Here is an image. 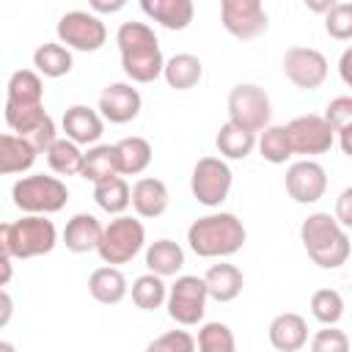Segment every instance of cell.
<instances>
[{
	"label": "cell",
	"instance_id": "cell-28",
	"mask_svg": "<svg viewBox=\"0 0 352 352\" xmlns=\"http://www.w3.org/2000/svg\"><path fill=\"white\" fill-rule=\"evenodd\" d=\"M82 179L99 184V182H107L113 176H121L118 170V157H116V146H88L85 151V160H82V170H80Z\"/></svg>",
	"mask_w": 352,
	"mask_h": 352
},
{
	"label": "cell",
	"instance_id": "cell-44",
	"mask_svg": "<svg viewBox=\"0 0 352 352\" xmlns=\"http://www.w3.org/2000/svg\"><path fill=\"white\" fill-rule=\"evenodd\" d=\"M338 74H341L344 85L352 88V47L341 52V58H338Z\"/></svg>",
	"mask_w": 352,
	"mask_h": 352
},
{
	"label": "cell",
	"instance_id": "cell-26",
	"mask_svg": "<svg viewBox=\"0 0 352 352\" xmlns=\"http://www.w3.org/2000/svg\"><path fill=\"white\" fill-rule=\"evenodd\" d=\"M204 280H206L209 297L217 300V302H231V300H236L239 292H242V286H245V278H242L239 267L223 264V261H220V264H212V267L206 270Z\"/></svg>",
	"mask_w": 352,
	"mask_h": 352
},
{
	"label": "cell",
	"instance_id": "cell-19",
	"mask_svg": "<svg viewBox=\"0 0 352 352\" xmlns=\"http://www.w3.org/2000/svg\"><path fill=\"white\" fill-rule=\"evenodd\" d=\"M170 204V192L165 187L162 179H154V176H143L132 184V209L140 214V217H160L165 214Z\"/></svg>",
	"mask_w": 352,
	"mask_h": 352
},
{
	"label": "cell",
	"instance_id": "cell-39",
	"mask_svg": "<svg viewBox=\"0 0 352 352\" xmlns=\"http://www.w3.org/2000/svg\"><path fill=\"white\" fill-rule=\"evenodd\" d=\"M195 346L198 338H192L187 330H168L148 344V352H192Z\"/></svg>",
	"mask_w": 352,
	"mask_h": 352
},
{
	"label": "cell",
	"instance_id": "cell-8",
	"mask_svg": "<svg viewBox=\"0 0 352 352\" xmlns=\"http://www.w3.org/2000/svg\"><path fill=\"white\" fill-rule=\"evenodd\" d=\"M234 173L223 157H201L190 176V190L198 204L204 206H220L231 192Z\"/></svg>",
	"mask_w": 352,
	"mask_h": 352
},
{
	"label": "cell",
	"instance_id": "cell-10",
	"mask_svg": "<svg viewBox=\"0 0 352 352\" xmlns=\"http://www.w3.org/2000/svg\"><path fill=\"white\" fill-rule=\"evenodd\" d=\"M270 116H272V104L261 85L239 82L231 88V94H228V118L231 121H236L253 132H261L264 126H270Z\"/></svg>",
	"mask_w": 352,
	"mask_h": 352
},
{
	"label": "cell",
	"instance_id": "cell-22",
	"mask_svg": "<svg viewBox=\"0 0 352 352\" xmlns=\"http://www.w3.org/2000/svg\"><path fill=\"white\" fill-rule=\"evenodd\" d=\"M102 234H104V226L94 214L80 212V214H74L66 223V228H63V245L72 253H91V250L99 248Z\"/></svg>",
	"mask_w": 352,
	"mask_h": 352
},
{
	"label": "cell",
	"instance_id": "cell-32",
	"mask_svg": "<svg viewBox=\"0 0 352 352\" xmlns=\"http://www.w3.org/2000/svg\"><path fill=\"white\" fill-rule=\"evenodd\" d=\"M82 160H85V151L72 138H58L47 151V162L58 176H80Z\"/></svg>",
	"mask_w": 352,
	"mask_h": 352
},
{
	"label": "cell",
	"instance_id": "cell-15",
	"mask_svg": "<svg viewBox=\"0 0 352 352\" xmlns=\"http://www.w3.org/2000/svg\"><path fill=\"white\" fill-rule=\"evenodd\" d=\"M327 190V173L319 162L308 160H297L286 168V192L297 201V204H316Z\"/></svg>",
	"mask_w": 352,
	"mask_h": 352
},
{
	"label": "cell",
	"instance_id": "cell-48",
	"mask_svg": "<svg viewBox=\"0 0 352 352\" xmlns=\"http://www.w3.org/2000/svg\"><path fill=\"white\" fill-rule=\"evenodd\" d=\"M338 0H305V6L314 11V14H327Z\"/></svg>",
	"mask_w": 352,
	"mask_h": 352
},
{
	"label": "cell",
	"instance_id": "cell-40",
	"mask_svg": "<svg viewBox=\"0 0 352 352\" xmlns=\"http://www.w3.org/2000/svg\"><path fill=\"white\" fill-rule=\"evenodd\" d=\"M311 349L314 352H346L349 349V338L336 324H324V330H319L311 338Z\"/></svg>",
	"mask_w": 352,
	"mask_h": 352
},
{
	"label": "cell",
	"instance_id": "cell-17",
	"mask_svg": "<svg viewBox=\"0 0 352 352\" xmlns=\"http://www.w3.org/2000/svg\"><path fill=\"white\" fill-rule=\"evenodd\" d=\"M66 138H72L74 143L80 146H94L99 143L102 132H104V116L88 104H72L66 113H63V121H60Z\"/></svg>",
	"mask_w": 352,
	"mask_h": 352
},
{
	"label": "cell",
	"instance_id": "cell-2",
	"mask_svg": "<svg viewBox=\"0 0 352 352\" xmlns=\"http://www.w3.org/2000/svg\"><path fill=\"white\" fill-rule=\"evenodd\" d=\"M300 242L308 258L322 270H338L349 258V236L346 228L330 212H314L300 226Z\"/></svg>",
	"mask_w": 352,
	"mask_h": 352
},
{
	"label": "cell",
	"instance_id": "cell-41",
	"mask_svg": "<svg viewBox=\"0 0 352 352\" xmlns=\"http://www.w3.org/2000/svg\"><path fill=\"white\" fill-rule=\"evenodd\" d=\"M324 118H327V124L336 132L344 129V126H349L352 124V96H336V99H330L327 107H324Z\"/></svg>",
	"mask_w": 352,
	"mask_h": 352
},
{
	"label": "cell",
	"instance_id": "cell-6",
	"mask_svg": "<svg viewBox=\"0 0 352 352\" xmlns=\"http://www.w3.org/2000/svg\"><path fill=\"white\" fill-rule=\"evenodd\" d=\"M146 245V228L140 220L129 214H116L102 234V242L96 248L99 258L104 264H129Z\"/></svg>",
	"mask_w": 352,
	"mask_h": 352
},
{
	"label": "cell",
	"instance_id": "cell-9",
	"mask_svg": "<svg viewBox=\"0 0 352 352\" xmlns=\"http://www.w3.org/2000/svg\"><path fill=\"white\" fill-rule=\"evenodd\" d=\"M58 41L77 52H96L107 41V28L96 14L88 11H66L58 19Z\"/></svg>",
	"mask_w": 352,
	"mask_h": 352
},
{
	"label": "cell",
	"instance_id": "cell-30",
	"mask_svg": "<svg viewBox=\"0 0 352 352\" xmlns=\"http://www.w3.org/2000/svg\"><path fill=\"white\" fill-rule=\"evenodd\" d=\"M146 267L162 278L176 275L184 267V250L173 239H157L146 248Z\"/></svg>",
	"mask_w": 352,
	"mask_h": 352
},
{
	"label": "cell",
	"instance_id": "cell-31",
	"mask_svg": "<svg viewBox=\"0 0 352 352\" xmlns=\"http://www.w3.org/2000/svg\"><path fill=\"white\" fill-rule=\"evenodd\" d=\"M33 66H36L38 74L55 80V77L69 74L72 66H74V60H72L69 47H63L60 41H47V44H41V47L33 52Z\"/></svg>",
	"mask_w": 352,
	"mask_h": 352
},
{
	"label": "cell",
	"instance_id": "cell-11",
	"mask_svg": "<svg viewBox=\"0 0 352 352\" xmlns=\"http://www.w3.org/2000/svg\"><path fill=\"white\" fill-rule=\"evenodd\" d=\"M286 129H289L294 154L316 157V154L330 151L336 143V129L327 124L324 116H316V113H305V116L292 118L286 124Z\"/></svg>",
	"mask_w": 352,
	"mask_h": 352
},
{
	"label": "cell",
	"instance_id": "cell-27",
	"mask_svg": "<svg viewBox=\"0 0 352 352\" xmlns=\"http://www.w3.org/2000/svg\"><path fill=\"white\" fill-rule=\"evenodd\" d=\"M162 77H165V82H168L170 88H176V91H190V88H195V85L201 82V77H204V63H201L195 55H190V52H179V55H173V58L165 60Z\"/></svg>",
	"mask_w": 352,
	"mask_h": 352
},
{
	"label": "cell",
	"instance_id": "cell-24",
	"mask_svg": "<svg viewBox=\"0 0 352 352\" xmlns=\"http://www.w3.org/2000/svg\"><path fill=\"white\" fill-rule=\"evenodd\" d=\"M126 278H124V272L116 267V264H104V267H99V270H94L91 272V278H88V292H91V297L96 300V302H102V305H116V302H121L124 297H126Z\"/></svg>",
	"mask_w": 352,
	"mask_h": 352
},
{
	"label": "cell",
	"instance_id": "cell-13",
	"mask_svg": "<svg viewBox=\"0 0 352 352\" xmlns=\"http://www.w3.org/2000/svg\"><path fill=\"white\" fill-rule=\"evenodd\" d=\"M6 124H8L11 132L22 135L38 154H47L50 146L58 140L55 121L50 118V113L44 110V104L25 107V110H6Z\"/></svg>",
	"mask_w": 352,
	"mask_h": 352
},
{
	"label": "cell",
	"instance_id": "cell-4",
	"mask_svg": "<svg viewBox=\"0 0 352 352\" xmlns=\"http://www.w3.org/2000/svg\"><path fill=\"white\" fill-rule=\"evenodd\" d=\"M58 245L55 223L47 214H25L14 223L0 226V253L14 258H36Z\"/></svg>",
	"mask_w": 352,
	"mask_h": 352
},
{
	"label": "cell",
	"instance_id": "cell-35",
	"mask_svg": "<svg viewBox=\"0 0 352 352\" xmlns=\"http://www.w3.org/2000/svg\"><path fill=\"white\" fill-rule=\"evenodd\" d=\"M258 154L272 162V165H283L294 148H292V138H289V129L286 126H264L261 129V138H258Z\"/></svg>",
	"mask_w": 352,
	"mask_h": 352
},
{
	"label": "cell",
	"instance_id": "cell-14",
	"mask_svg": "<svg viewBox=\"0 0 352 352\" xmlns=\"http://www.w3.org/2000/svg\"><path fill=\"white\" fill-rule=\"evenodd\" d=\"M283 74L300 91H316L327 80V58L314 47H289L283 55Z\"/></svg>",
	"mask_w": 352,
	"mask_h": 352
},
{
	"label": "cell",
	"instance_id": "cell-12",
	"mask_svg": "<svg viewBox=\"0 0 352 352\" xmlns=\"http://www.w3.org/2000/svg\"><path fill=\"white\" fill-rule=\"evenodd\" d=\"M220 22L239 41L261 36L270 25L261 0H220Z\"/></svg>",
	"mask_w": 352,
	"mask_h": 352
},
{
	"label": "cell",
	"instance_id": "cell-18",
	"mask_svg": "<svg viewBox=\"0 0 352 352\" xmlns=\"http://www.w3.org/2000/svg\"><path fill=\"white\" fill-rule=\"evenodd\" d=\"M41 96H44L41 74L33 69H16L6 85V110L36 107V104H41Z\"/></svg>",
	"mask_w": 352,
	"mask_h": 352
},
{
	"label": "cell",
	"instance_id": "cell-20",
	"mask_svg": "<svg viewBox=\"0 0 352 352\" xmlns=\"http://www.w3.org/2000/svg\"><path fill=\"white\" fill-rule=\"evenodd\" d=\"M270 344L278 352H297L308 344V324L300 314H278L270 322Z\"/></svg>",
	"mask_w": 352,
	"mask_h": 352
},
{
	"label": "cell",
	"instance_id": "cell-3",
	"mask_svg": "<svg viewBox=\"0 0 352 352\" xmlns=\"http://www.w3.org/2000/svg\"><path fill=\"white\" fill-rule=\"evenodd\" d=\"M187 245L201 258H226L242 250L245 245V226L231 212H212L190 223Z\"/></svg>",
	"mask_w": 352,
	"mask_h": 352
},
{
	"label": "cell",
	"instance_id": "cell-46",
	"mask_svg": "<svg viewBox=\"0 0 352 352\" xmlns=\"http://www.w3.org/2000/svg\"><path fill=\"white\" fill-rule=\"evenodd\" d=\"M338 146H341V151L346 157H352V124L344 126V129H338Z\"/></svg>",
	"mask_w": 352,
	"mask_h": 352
},
{
	"label": "cell",
	"instance_id": "cell-36",
	"mask_svg": "<svg viewBox=\"0 0 352 352\" xmlns=\"http://www.w3.org/2000/svg\"><path fill=\"white\" fill-rule=\"evenodd\" d=\"M311 314L322 324H336L344 316V297L336 289H319L311 297Z\"/></svg>",
	"mask_w": 352,
	"mask_h": 352
},
{
	"label": "cell",
	"instance_id": "cell-47",
	"mask_svg": "<svg viewBox=\"0 0 352 352\" xmlns=\"http://www.w3.org/2000/svg\"><path fill=\"white\" fill-rule=\"evenodd\" d=\"M11 261H14V256H8V253H0V267H3V275H0V286H8V280H11Z\"/></svg>",
	"mask_w": 352,
	"mask_h": 352
},
{
	"label": "cell",
	"instance_id": "cell-7",
	"mask_svg": "<svg viewBox=\"0 0 352 352\" xmlns=\"http://www.w3.org/2000/svg\"><path fill=\"white\" fill-rule=\"evenodd\" d=\"M206 300H209V289L206 280L198 275H179L170 286H168V316L176 324H198L206 314Z\"/></svg>",
	"mask_w": 352,
	"mask_h": 352
},
{
	"label": "cell",
	"instance_id": "cell-38",
	"mask_svg": "<svg viewBox=\"0 0 352 352\" xmlns=\"http://www.w3.org/2000/svg\"><path fill=\"white\" fill-rule=\"evenodd\" d=\"M324 30L336 41H349L352 38V3H336L324 14Z\"/></svg>",
	"mask_w": 352,
	"mask_h": 352
},
{
	"label": "cell",
	"instance_id": "cell-42",
	"mask_svg": "<svg viewBox=\"0 0 352 352\" xmlns=\"http://www.w3.org/2000/svg\"><path fill=\"white\" fill-rule=\"evenodd\" d=\"M336 217L346 231L352 228V187L341 190V195L336 198Z\"/></svg>",
	"mask_w": 352,
	"mask_h": 352
},
{
	"label": "cell",
	"instance_id": "cell-16",
	"mask_svg": "<svg viewBox=\"0 0 352 352\" xmlns=\"http://www.w3.org/2000/svg\"><path fill=\"white\" fill-rule=\"evenodd\" d=\"M143 107L140 91L132 88V82H110L99 96V113L110 124H129L138 118Z\"/></svg>",
	"mask_w": 352,
	"mask_h": 352
},
{
	"label": "cell",
	"instance_id": "cell-33",
	"mask_svg": "<svg viewBox=\"0 0 352 352\" xmlns=\"http://www.w3.org/2000/svg\"><path fill=\"white\" fill-rule=\"evenodd\" d=\"M132 302L140 308V311H157L168 302V283L162 275L157 272H146L140 278H135L132 283Z\"/></svg>",
	"mask_w": 352,
	"mask_h": 352
},
{
	"label": "cell",
	"instance_id": "cell-25",
	"mask_svg": "<svg viewBox=\"0 0 352 352\" xmlns=\"http://www.w3.org/2000/svg\"><path fill=\"white\" fill-rule=\"evenodd\" d=\"M214 146H217L220 157H226V160H245L258 146V138H256L253 129H248V126H242V124L228 118L220 126V132L214 138Z\"/></svg>",
	"mask_w": 352,
	"mask_h": 352
},
{
	"label": "cell",
	"instance_id": "cell-5",
	"mask_svg": "<svg viewBox=\"0 0 352 352\" xmlns=\"http://www.w3.org/2000/svg\"><path fill=\"white\" fill-rule=\"evenodd\" d=\"M11 198H14V206L25 214H55L66 206L69 190L55 176L33 173V176H22L11 187Z\"/></svg>",
	"mask_w": 352,
	"mask_h": 352
},
{
	"label": "cell",
	"instance_id": "cell-34",
	"mask_svg": "<svg viewBox=\"0 0 352 352\" xmlns=\"http://www.w3.org/2000/svg\"><path fill=\"white\" fill-rule=\"evenodd\" d=\"M94 201L107 214H124L126 206L132 204V190H129V184L121 176H113L107 182L94 184Z\"/></svg>",
	"mask_w": 352,
	"mask_h": 352
},
{
	"label": "cell",
	"instance_id": "cell-37",
	"mask_svg": "<svg viewBox=\"0 0 352 352\" xmlns=\"http://www.w3.org/2000/svg\"><path fill=\"white\" fill-rule=\"evenodd\" d=\"M198 349H204V352H234L236 341H234V333L228 330V324L206 322L198 330Z\"/></svg>",
	"mask_w": 352,
	"mask_h": 352
},
{
	"label": "cell",
	"instance_id": "cell-45",
	"mask_svg": "<svg viewBox=\"0 0 352 352\" xmlns=\"http://www.w3.org/2000/svg\"><path fill=\"white\" fill-rule=\"evenodd\" d=\"M11 311H14L11 294L3 289V292H0V327H6V324H8V319H11Z\"/></svg>",
	"mask_w": 352,
	"mask_h": 352
},
{
	"label": "cell",
	"instance_id": "cell-43",
	"mask_svg": "<svg viewBox=\"0 0 352 352\" xmlns=\"http://www.w3.org/2000/svg\"><path fill=\"white\" fill-rule=\"evenodd\" d=\"M88 6L96 14H118L126 6V0H88Z\"/></svg>",
	"mask_w": 352,
	"mask_h": 352
},
{
	"label": "cell",
	"instance_id": "cell-1",
	"mask_svg": "<svg viewBox=\"0 0 352 352\" xmlns=\"http://www.w3.org/2000/svg\"><path fill=\"white\" fill-rule=\"evenodd\" d=\"M116 44L121 52V69L132 82H154L162 74L165 58L146 22H124L116 33Z\"/></svg>",
	"mask_w": 352,
	"mask_h": 352
},
{
	"label": "cell",
	"instance_id": "cell-23",
	"mask_svg": "<svg viewBox=\"0 0 352 352\" xmlns=\"http://www.w3.org/2000/svg\"><path fill=\"white\" fill-rule=\"evenodd\" d=\"M38 151L16 132H6L0 138V173L11 176V173H25L33 168Z\"/></svg>",
	"mask_w": 352,
	"mask_h": 352
},
{
	"label": "cell",
	"instance_id": "cell-29",
	"mask_svg": "<svg viewBox=\"0 0 352 352\" xmlns=\"http://www.w3.org/2000/svg\"><path fill=\"white\" fill-rule=\"evenodd\" d=\"M151 143L146 138H124L116 143V157H118V170L124 176H138L151 165Z\"/></svg>",
	"mask_w": 352,
	"mask_h": 352
},
{
	"label": "cell",
	"instance_id": "cell-21",
	"mask_svg": "<svg viewBox=\"0 0 352 352\" xmlns=\"http://www.w3.org/2000/svg\"><path fill=\"white\" fill-rule=\"evenodd\" d=\"M140 8L151 22L168 30H184L195 16L192 0H140Z\"/></svg>",
	"mask_w": 352,
	"mask_h": 352
}]
</instances>
